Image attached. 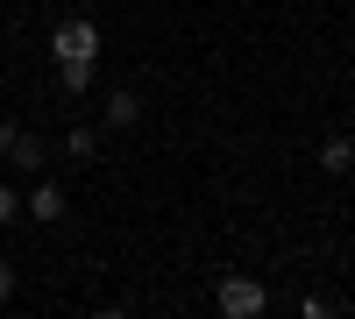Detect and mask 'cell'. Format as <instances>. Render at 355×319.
<instances>
[{"mask_svg": "<svg viewBox=\"0 0 355 319\" xmlns=\"http://www.w3.org/2000/svg\"><path fill=\"white\" fill-rule=\"evenodd\" d=\"M50 64H100V28L71 15V21H57L50 28Z\"/></svg>", "mask_w": 355, "mask_h": 319, "instance_id": "cell-1", "label": "cell"}, {"mask_svg": "<svg viewBox=\"0 0 355 319\" xmlns=\"http://www.w3.org/2000/svg\"><path fill=\"white\" fill-rule=\"evenodd\" d=\"M214 305H220L227 319H263V305H270V291H263L256 277H242V270H234V277H220V291H214Z\"/></svg>", "mask_w": 355, "mask_h": 319, "instance_id": "cell-2", "label": "cell"}, {"mask_svg": "<svg viewBox=\"0 0 355 319\" xmlns=\"http://www.w3.org/2000/svg\"><path fill=\"white\" fill-rule=\"evenodd\" d=\"M8 163H15V170H28V178H43V170H50V142L21 128V135H15V149H8Z\"/></svg>", "mask_w": 355, "mask_h": 319, "instance_id": "cell-3", "label": "cell"}, {"mask_svg": "<svg viewBox=\"0 0 355 319\" xmlns=\"http://www.w3.org/2000/svg\"><path fill=\"white\" fill-rule=\"evenodd\" d=\"M21 213H28V220H64V192H57L50 178H36V192H28Z\"/></svg>", "mask_w": 355, "mask_h": 319, "instance_id": "cell-4", "label": "cell"}, {"mask_svg": "<svg viewBox=\"0 0 355 319\" xmlns=\"http://www.w3.org/2000/svg\"><path fill=\"white\" fill-rule=\"evenodd\" d=\"M100 121H107L114 135H121V128H135V121H142V100L121 85V93H107V113H100Z\"/></svg>", "mask_w": 355, "mask_h": 319, "instance_id": "cell-5", "label": "cell"}, {"mask_svg": "<svg viewBox=\"0 0 355 319\" xmlns=\"http://www.w3.org/2000/svg\"><path fill=\"white\" fill-rule=\"evenodd\" d=\"M320 170H327V178H348V170H355V142L327 135V142H320Z\"/></svg>", "mask_w": 355, "mask_h": 319, "instance_id": "cell-6", "label": "cell"}, {"mask_svg": "<svg viewBox=\"0 0 355 319\" xmlns=\"http://www.w3.org/2000/svg\"><path fill=\"white\" fill-rule=\"evenodd\" d=\"M64 156H71V163H93V156H100V128H71V135H64Z\"/></svg>", "mask_w": 355, "mask_h": 319, "instance_id": "cell-7", "label": "cell"}, {"mask_svg": "<svg viewBox=\"0 0 355 319\" xmlns=\"http://www.w3.org/2000/svg\"><path fill=\"white\" fill-rule=\"evenodd\" d=\"M57 85L64 93H93V64H57Z\"/></svg>", "mask_w": 355, "mask_h": 319, "instance_id": "cell-8", "label": "cell"}, {"mask_svg": "<svg viewBox=\"0 0 355 319\" xmlns=\"http://www.w3.org/2000/svg\"><path fill=\"white\" fill-rule=\"evenodd\" d=\"M8 220H21V192H15V185H0V227H8Z\"/></svg>", "mask_w": 355, "mask_h": 319, "instance_id": "cell-9", "label": "cell"}, {"mask_svg": "<svg viewBox=\"0 0 355 319\" xmlns=\"http://www.w3.org/2000/svg\"><path fill=\"white\" fill-rule=\"evenodd\" d=\"M8 298H15V263L0 255V305H8Z\"/></svg>", "mask_w": 355, "mask_h": 319, "instance_id": "cell-10", "label": "cell"}, {"mask_svg": "<svg viewBox=\"0 0 355 319\" xmlns=\"http://www.w3.org/2000/svg\"><path fill=\"white\" fill-rule=\"evenodd\" d=\"M15 135H21L15 121H0V156H8V149H15Z\"/></svg>", "mask_w": 355, "mask_h": 319, "instance_id": "cell-11", "label": "cell"}]
</instances>
